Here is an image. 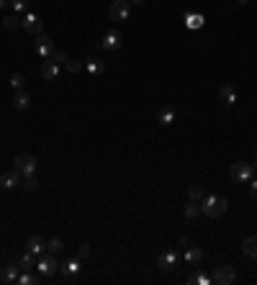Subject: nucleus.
<instances>
[{
	"label": "nucleus",
	"instance_id": "39",
	"mask_svg": "<svg viewBox=\"0 0 257 285\" xmlns=\"http://www.w3.org/2000/svg\"><path fill=\"white\" fill-rule=\"evenodd\" d=\"M237 3H239V5H247V3H250V0H237Z\"/></svg>",
	"mask_w": 257,
	"mask_h": 285
},
{
	"label": "nucleus",
	"instance_id": "30",
	"mask_svg": "<svg viewBox=\"0 0 257 285\" xmlns=\"http://www.w3.org/2000/svg\"><path fill=\"white\" fill-rule=\"evenodd\" d=\"M47 249H49L52 254H57V252H62V249H65V244H62V239H59V236L49 239V242H47Z\"/></svg>",
	"mask_w": 257,
	"mask_h": 285
},
{
	"label": "nucleus",
	"instance_id": "34",
	"mask_svg": "<svg viewBox=\"0 0 257 285\" xmlns=\"http://www.w3.org/2000/svg\"><path fill=\"white\" fill-rule=\"evenodd\" d=\"M85 65L80 62V59H70V62H67V72H80Z\"/></svg>",
	"mask_w": 257,
	"mask_h": 285
},
{
	"label": "nucleus",
	"instance_id": "15",
	"mask_svg": "<svg viewBox=\"0 0 257 285\" xmlns=\"http://www.w3.org/2000/svg\"><path fill=\"white\" fill-rule=\"evenodd\" d=\"M183 257H185V262H188V265H201V262H203V257H206V252H203L201 247H188Z\"/></svg>",
	"mask_w": 257,
	"mask_h": 285
},
{
	"label": "nucleus",
	"instance_id": "12",
	"mask_svg": "<svg viewBox=\"0 0 257 285\" xmlns=\"http://www.w3.org/2000/svg\"><path fill=\"white\" fill-rule=\"evenodd\" d=\"M21 172L18 170H10V172H3L0 175V188H5V190H10V188H16V185H21Z\"/></svg>",
	"mask_w": 257,
	"mask_h": 285
},
{
	"label": "nucleus",
	"instance_id": "28",
	"mask_svg": "<svg viewBox=\"0 0 257 285\" xmlns=\"http://www.w3.org/2000/svg\"><path fill=\"white\" fill-rule=\"evenodd\" d=\"M21 185H23L26 190H36V188H39V180H36V175H23V177H21Z\"/></svg>",
	"mask_w": 257,
	"mask_h": 285
},
{
	"label": "nucleus",
	"instance_id": "40",
	"mask_svg": "<svg viewBox=\"0 0 257 285\" xmlns=\"http://www.w3.org/2000/svg\"><path fill=\"white\" fill-rule=\"evenodd\" d=\"M252 167H255V170H257V159H255V164H252Z\"/></svg>",
	"mask_w": 257,
	"mask_h": 285
},
{
	"label": "nucleus",
	"instance_id": "9",
	"mask_svg": "<svg viewBox=\"0 0 257 285\" xmlns=\"http://www.w3.org/2000/svg\"><path fill=\"white\" fill-rule=\"evenodd\" d=\"M80 270H83V260H78V257H70V260H65L59 265V273L67 275V278H78Z\"/></svg>",
	"mask_w": 257,
	"mask_h": 285
},
{
	"label": "nucleus",
	"instance_id": "35",
	"mask_svg": "<svg viewBox=\"0 0 257 285\" xmlns=\"http://www.w3.org/2000/svg\"><path fill=\"white\" fill-rule=\"evenodd\" d=\"M78 260H85V257H90V247L87 244H80V249H78V254H75Z\"/></svg>",
	"mask_w": 257,
	"mask_h": 285
},
{
	"label": "nucleus",
	"instance_id": "21",
	"mask_svg": "<svg viewBox=\"0 0 257 285\" xmlns=\"http://www.w3.org/2000/svg\"><path fill=\"white\" fill-rule=\"evenodd\" d=\"M185 26L188 28H201L203 26V16H201V13H185Z\"/></svg>",
	"mask_w": 257,
	"mask_h": 285
},
{
	"label": "nucleus",
	"instance_id": "16",
	"mask_svg": "<svg viewBox=\"0 0 257 285\" xmlns=\"http://www.w3.org/2000/svg\"><path fill=\"white\" fill-rule=\"evenodd\" d=\"M13 106H16V111H26L28 106H31V95H28L26 90H16V95H13Z\"/></svg>",
	"mask_w": 257,
	"mask_h": 285
},
{
	"label": "nucleus",
	"instance_id": "36",
	"mask_svg": "<svg viewBox=\"0 0 257 285\" xmlns=\"http://www.w3.org/2000/svg\"><path fill=\"white\" fill-rule=\"evenodd\" d=\"M250 196L257 198V180H250Z\"/></svg>",
	"mask_w": 257,
	"mask_h": 285
},
{
	"label": "nucleus",
	"instance_id": "37",
	"mask_svg": "<svg viewBox=\"0 0 257 285\" xmlns=\"http://www.w3.org/2000/svg\"><path fill=\"white\" fill-rule=\"evenodd\" d=\"M8 5H10V0H0V10H5Z\"/></svg>",
	"mask_w": 257,
	"mask_h": 285
},
{
	"label": "nucleus",
	"instance_id": "3",
	"mask_svg": "<svg viewBox=\"0 0 257 285\" xmlns=\"http://www.w3.org/2000/svg\"><path fill=\"white\" fill-rule=\"evenodd\" d=\"M234 280H237V273H234L232 265H219L214 273H211V283H216V285H232Z\"/></svg>",
	"mask_w": 257,
	"mask_h": 285
},
{
	"label": "nucleus",
	"instance_id": "29",
	"mask_svg": "<svg viewBox=\"0 0 257 285\" xmlns=\"http://www.w3.org/2000/svg\"><path fill=\"white\" fill-rule=\"evenodd\" d=\"M39 280H41V275H39V278H36V275H28V270H23V273L18 275V283H21V285H36Z\"/></svg>",
	"mask_w": 257,
	"mask_h": 285
},
{
	"label": "nucleus",
	"instance_id": "22",
	"mask_svg": "<svg viewBox=\"0 0 257 285\" xmlns=\"http://www.w3.org/2000/svg\"><path fill=\"white\" fill-rule=\"evenodd\" d=\"M203 198H206V193H203V188H201V185H190V188H188V201L201 203Z\"/></svg>",
	"mask_w": 257,
	"mask_h": 285
},
{
	"label": "nucleus",
	"instance_id": "11",
	"mask_svg": "<svg viewBox=\"0 0 257 285\" xmlns=\"http://www.w3.org/2000/svg\"><path fill=\"white\" fill-rule=\"evenodd\" d=\"M52 52H54V41L49 39V36H36V54L39 57H44V59H49L52 57Z\"/></svg>",
	"mask_w": 257,
	"mask_h": 285
},
{
	"label": "nucleus",
	"instance_id": "6",
	"mask_svg": "<svg viewBox=\"0 0 257 285\" xmlns=\"http://www.w3.org/2000/svg\"><path fill=\"white\" fill-rule=\"evenodd\" d=\"M252 172H255V167H252L250 162H234L232 170H229L232 180H237V183H250V180H252Z\"/></svg>",
	"mask_w": 257,
	"mask_h": 285
},
{
	"label": "nucleus",
	"instance_id": "13",
	"mask_svg": "<svg viewBox=\"0 0 257 285\" xmlns=\"http://www.w3.org/2000/svg\"><path fill=\"white\" fill-rule=\"evenodd\" d=\"M219 103H221V106H226V108H232L234 103H237V93H234L232 85H221V90H219Z\"/></svg>",
	"mask_w": 257,
	"mask_h": 285
},
{
	"label": "nucleus",
	"instance_id": "31",
	"mask_svg": "<svg viewBox=\"0 0 257 285\" xmlns=\"http://www.w3.org/2000/svg\"><path fill=\"white\" fill-rule=\"evenodd\" d=\"M23 85H26V77H23L21 72H16V74L10 77V87H13V90H23Z\"/></svg>",
	"mask_w": 257,
	"mask_h": 285
},
{
	"label": "nucleus",
	"instance_id": "5",
	"mask_svg": "<svg viewBox=\"0 0 257 285\" xmlns=\"http://www.w3.org/2000/svg\"><path fill=\"white\" fill-rule=\"evenodd\" d=\"M129 13H131V3H129V0H113L108 16L116 23H124V21H129Z\"/></svg>",
	"mask_w": 257,
	"mask_h": 285
},
{
	"label": "nucleus",
	"instance_id": "7",
	"mask_svg": "<svg viewBox=\"0 0 257 285\" xmlns=\"http://www.w3.org/2000/svg\"><path fill=\"white\" fill-rule=\"evenodd\" d=\"M21 26L26 28V34H31V36H41V28H44V23H41V18L36 13H26Z\"/></svg>",
	"mask_w": 257,
	"mask_h": 285
},
{
	"label": "nucleus",
	"instance_id": "17",
	"mask_svg": "<svg viewBox=\"0 0 257 285\" xmlns=\"http://www.w3.org/2000/svg\"><path fill=\"white\" fill-rule=\"evenodd\" d=\"M44 249H47V242L41 236H31L26 242V252H31V254H44Z\"/></svg>",
	"mask_w": 257,
	"mask_h": 285
},
{
	"label": "nucleus",
	"instance_id": "2",
	"mask_svg": "<svg viewBox=\"0 0 257 285\" xmlns=\"http://www.w3.org/2000/svg\"><path fill=\"white\" fill-rule=\"evenodd\" d=\"M13 170H18L21 175H36L39 162H36L34 154H16V159H13Z\"/></svg>",
	"mask_w": 257,
	"mask_h": 285
},
{
	"label": "nucleus",
	"instance_id": "14",
	"mask_svg": "<svg viewBox=\"0 0 257 285\" xmlns=\"http://www.w3.org/2000/svg\"><path fill=\"white\" fill-rule=\"evenodd\" d=\"M41 77H44V80H49V82L59 77V65L54 62V59H47V62L41 65Z\"/></svg>",
	"mask_w": 257,
	"mask_h": 285
},
{
	"label": "nucleus",
	"instance_id": "38",
	"mask_svg": "<svg viewBox=\"0 0 257 285\" xmlns=\"http://www.w3.org/2000/svg\"><path fill=\"white\" fill-rule=\"evenodd\" d=\"M131 5H144V0H131Z\"/></svg>",
	"mask_w": 257,
	"mask_h": 285
},
{
	"label": "nucleus",
	"instance_id": "20",
	"mask_svg": "<svg viewBox=\"0 0 257 285\" xmlns=\"http://www.w3.org/2000/svg\"><path fill=\"white\" fill-rule=\"evenodd\" d=\"M157 124H160V126L175 124V111H172V108H162V111L157 113Z\"/></svg>",
	"mask_w": 257,
	"mask_h": 285
},
{
	"label": "nucleus",
	"instance_id": "8",
	"mask_svg": "<svg viewBox=\"0 0 257 285\" xmlns=\"http://www.w3.org/2000/svg\"><path fill=\"white\" fill-rule=\"evenodd\" d=\"M177 260H180V254L175 249H168V252H162L160 257H157V267L165 270V273H170V270L177 267Z\"/></svg>",
	"mask_w": 257,
	"mask_h": 285
},
{
	"label": "nucleus",
	"instance_id": "25",
	"mask_svg": "<svg viewBox=\"0 0 257 285\" xmlns=\"http://www.w3.org/2000/svg\"><path fill=\"white\" fill-rule=\"evenodd\" d=\"M21 21H23L21 16H16V13H8V16L3 18V26L8 28V31H13V28H18V26H21Z\"/></svg>",
	"mask_w": 257,
	"mask_h": 285
},
{
	"label": "nucleus",
	"instance_id": "32",
	"mask_svg": "<svg viewBox=\"0 0 257 285\" xmlns=\"http://www.w3.org/2000/svg\"><path fill=\"white\" fill-rule=\"evenodd\" d=\"M10 8L16 13H28V0H10Z\"/></svg>",
	"mask_w": 257,
	"mask_h": 285
},
{
	"label": "nucleus",
	"instance_id": "1",
	"mask_svg": "<svg viewBox=\"0 0 257 285\" xmlns=\"http://www.w3.org/2000/svg\"><path fill=\"white\" fill-rule=\"evenodd\" d=\"M226 208H229V201L221 198V196H206L201 201V214L208 216V218H219L226 214Z\"/></svg>",
	"mask_w": 257,
	"mask_h": 285
},
{
	"label": "nucleus",
	"instance_id": "33",
	"mask_svg": "<svg viewBox=\"0 0 257 285\" xmlns=\"http://www.w3.org/2000/svg\"><path fill=\"white\" fill-rule=\"evenodd\" d=\"M49 59H54L57 65H62V62H67V52H62V49H54Z\"/></svg>",
	"mask_w": 257,
	"mask_h": 285
},
{
	"label": "nucleus",
	"instance_id": "27",
	"mask_svg": "<svg viewBox=\"0 0 257 285\" xmlns=\"http://www.w3.org/2000/svg\"><path fill=\"white\" fill-rule=\"evenodd\" d=\"M208 283H211V275H206V273H195L188 278V285H208Z\"/></svg>",
	"mask_w": 257,
	"mask_h": 285
},
{
	"label": "nucleus",
	"instance_id": "4",
	"mask_svg": "<svg viewBox=\"0 0 257 285\" xmlns=\"http://www.w3.org/2000/svg\"><path fill=\"white\" fill-rule=\"evenodd\" d=\"M36 270H39V275H41V278H52V275L59 273V262L54 260V254H52V252H47V254H44V257L36 262Z\"/></svg>",
	"mask_w": 257,
	"mask_h": 285
},
{
	"label": "nucleus",
	"instance_id": "26",
	"mask_svg": "<svg viewBox=\"0 0 257 285\" xmlns=\"http://www.w3.org/2000/svg\"><path fill=\"white\" fill-rule=\"evenodd\" d=\"M34 257H36V254H31V252H26L23 257H18V267H21V270H31V267H36Z\"/></svg>",
	"mask_w": 257,
	"mask_h": 285
},
{
	"label": "nucleus",
	"instance_id": "18",
	"mask_svg": "<svg viewBox=\"0 0 257 285\" xmlns=\"http://www.w3.org/2000/svg\"><path fill=\"white\" fill-rule=\"evenodd\" d=\"M18 262H13V265H8V267H3L0 270V280H5V283H13V280H18Z\"/></svg>",
	"mask_w": 257,
	"mask_h": 285
},
{
	"label": "nucleus",
	"instance_id": "10",
	"mask_svg": "<svg viewBox=\"0 0 257 285\" xmlns=\"http://www.w3.org/2000/svg\"><path fill=\"white\" fill-rule=\"evenodd\" d=\"M121 44H124V36H121L118 31H108V34L103 36L100 47H103L105 52H118V49H121Z\"/></svg>",
	"mask_w": 257,
	"mask_h": 285
},
{
	"label": "nucleus",
	"instance_id": "24",
	"mask_svg": "<svg viewBox=\"0 0 257 285\" xmlns=\"http://www.w3.org/2000/svg\"><path fill=\"white\" fill-rule=\"evenodd\" d=\"M201 216V203H195V201H188V206H185V218H198Z\"/></svg>",
	"mask_w": 257,
	"mask_h": 285
},
{
	"label": "nucleus",
	"instance_id": "19",
	"mask_svg": "<svg viewBox=\"0 0 257 285\" xmlns=\"http://www.w3.org/2000/svg\"><path fill=\"white\" fill-rule=\"evenodd\" d=\"M242 252H245L250 260H257V236L245 239V242H242Z\"/></svg>",
	"mask_w": 257,
	"mask_h": 285
},
{
	"label": "nucleus",
	"instance_id": "23",
	"mask_svg": "<svg viewBox=\"0 0 257 285\" xmlns=\"http://www.w3.org/2000/svg\"><path fill=\"white\" fill-rule=\"evenodd\" d=\"M85 67H87L90 74H100V72H103V62H100L98 57H90L87 62H85Z\"/></svg>",
	"mask_w": 257,
	"mask_h": 285
}]
</instances>
